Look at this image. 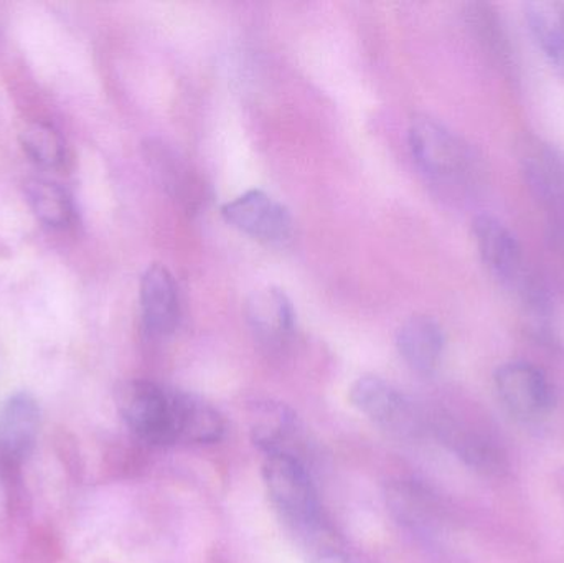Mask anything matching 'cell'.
<instances>
[{
    "label": "cell",
    "instance_id": "cell-1",
    "mask_svg": "<svg viewBox=\"0 0 564 563\" xmlns=\"http://www.w3.org/2000/svg\"><path fill=\"white\" fill-rule=\"evenodd\" d=\"M408 136L417 169L441 194L460 197L477 187L482 177L479 159L446 126L430 116H416Z\"/></svg>",
    "mask_w": 564,
    "mask_h": 563
},
{
    "label": "cell",
    "instance_id": "cell-2",
    "mask_svg": "<svg viewBox=\"0 0 564 563\" xmlns=\"http://www.w3.org/2000/svg\"><path fill=\"white\" fill-rule=\"evenodd\" d=\"M263 476L271 499L295 532L322 524L317 492L297 456L292 453L268 455Z\"/></svg>",
    "mask_w": 564,
    "mask_h": 563
},
{
    "label": "cell",
    "instance_id": "cell-3",
    "mask_svg": "<svg viewBox=\"0 0 564 563\" xmlns=\"http://www.w3.org/2000/svg\"><path fill=\"white\" fill-rule=\"evenodd\" d=\"M119 412L129 429L152 445L175 442L172 392L148 380H129L116 396Z\"/></svg>",
    "mask_w": 564,
    "mask_h": 563
},
{
    "label": "cell",
    "instance_id": "cell-4",
    "mask_svg": "<svg viewBox=\"0 0 564 563\" xmlns=\"http://www.w3.org/2000/svg\"><path fill=\"white\" fill-rule=\"evenodd\" d=\"M474 241L480 260L503 286L522 294L533 283L516 235L494 215L482 214L473 224Z\"/></svg>",
    "mask_w": 564,
    "mask_h": 563
},
{
    "label": "cell",
    "instance_id": "cell-5",
    "mask_svg": "<svg viewBox=\"0 0 564 563\" xmlns=\"http://www.w3.org/2000/svg\"><path fill=\"white\" fill-rule=\"evenodd\" d=\"M221 215L241 234L267 245L291 240L294 221L288 208L263 191H248L221 208Z\"/></svg>",
    "mask_w": 564,
    "mask_h": 563
},
{
    "label": "cell",
    "instance_id": "cell-6",
    "mask_svg": "<svg viewBox=\"0 0 564 563\" xmlns=\"http://www.w3.org/2000/svg\"><path fill=\"white\" fill-rule=\"evenodd\" d=\"M496 389L517 419H543L555 405L552 383L542 369L529 362H509L496 372Z\"/></svg>",
    "mask_w": 564,
    "mask_h": 563
},
{
    "label": "cell",
    "instance_id": "cell-7",
    "mask_svg": "<svg viewBox=\"0 0 564 563\" xmlns=\"http://www.w3.org/2000/svg\"><path fill=\"white\" fill-rule=\"evenodd\" d=\"M520 169L532 194L556 214L558 234L564 238V161L562 155L536 138H525L519 149Z\"/></svg>",
    "mask_w": 564,
    "mask_h": 563
},
{
    "label": "cell",
    "instance_id": "cell-8",
    "mask_svg": "<svg viewBox=\"0 0 564 563\" xmlns=\"http://www.w3.org/2000/svg\"><path fill=\"white\" fill-rule=\"evenodd\" d=\"M142 321L152 336L165 337L177 329L181 301L177 284L167 268L151 264L141 278Z\"/></svg>",
    "mask_w": 564,
    "mask_h": 563
},
{
    "label": "cell",
    "instance_id": "cell-9",
    "mask_svg": "<svg viewBox=\"0 0 564 563\" xmlns=\"http://www.w3.org/2000/svg\"><path fill=\"white\" fill-rule=\"evenodd\" d=\"M348 399L358 412L381 429L401 433L410 426L411 413L403 396L380 377L364 376L355 380Z\"/></svg>",
    "mask_w": 564,
    "mask_h": 563
},
{
    "label": "cell",
    "instance_id": "cell-10",
    "mask_svg": "<svg viewBox=\"0 0 564 563\" xmlns=\"http://www.w3.org/2000/svg\"><path fill=\"white\" fill-rule=\"evenodd\" d=\"M148 161L162 187L187 212H197L207 197V187L198 172L174 149L162 144L148 145Z\"/></svg>",
    "mask_w": 564,
    "mask_h": 563
},
{
    "label": "cell",
    "instance_id": "cell-11",
    "mask_svg": "<svg viewBox=\"0 0 564 563\" xmlns=\"http://www.w3.org/2000/svg\"><path fill=\"white\" fill-rule=\"evenodd\" d=\"M40 407L29 393H17L0 407V456L22 459L35 445Z\"/></svg>",
    "mask_w": 564,
    "mask_h": 563
},
{
    "label": "cell",
    "instance_id": "cell-12",
    "mask_svg": "<svg viewBox=\"0 0 564 563\" xmlns=\"http://www.w3.org/2000/svg\"><path fill=\"white\" fill-rule=\"evenodd\" d=\"M397 347L414 372L430 376L443 359V327L430 316L410 317L398 331Z\"/></svg>",
    "mask_w": 564,
    "mask_h": 563
},
{
    "label": "cell",
    "instance_id": "cell-13",
    "mask_svg": "<svg viewBox=\"0 0 564 563\" xmlns=\"http://www.w3.org/2000/svg\"><path fill=\"white\" fill-rule=\"evenodd\" d=\"M245 311L251 329L264 343H282L294 331V306L280 288L268 286L254 291Z\"/></svg>",
    "mask_w": 564,
    "mask_h": 563
},
{
    "label": "cell",
    "instance_id": "cell-14",
    "mask_svg": "<svg viewBox=\"0 0 564 563\" xmlns=\"http://www.w3.org/2000/svg\"><path fill=\"white\" fill-rule=\"evenodd\" d=\"M175 442L215 443L224 435L220 413L194 393L171 390Z\"/></svg>",
    "mask_w": 564,
    "mask_h": 563
},
{
    "label": "cell",
    "instance_id": "cell-15",
    "mask_svg": "<svg viewBox=\"0 0 564 563\" xmlns=\"http://www.w3.org/2000/svg\"><path fill=\"white\" fill-rule=\"evenodd\" d=\"M525 20L543 55L564 75V3L556 0L525 3Z\"/></svg>",
    "mask_w": 564,
    "mask_h": 563
},
{
    "label": "cell",
    "instance_id": "cell-16",
    "mask_svg": "<svg viewBox=\"0 0 564 563\" xmlns=\"http://www.w3.org/2000/svg\"><path fill=\"white\" fill-rule=\"evenodd\" d=\"M26 202L35 217L53 230H66L76 221L72 195L55 182L33 178L25 184Z\"/></svg>",
    "mask_w": 564,
    "mask_h": 563
},
{
    "label": "cell",
    "instance_id": "cell-17",
    "mask_svg": "<svg viewBox=\"0 0 564 563\" xmlns=\"http://www.w3.org/2000/svg\"><path fill=\"white\" fill-rule=\"evenodd\" d=\"M20 145L26 158L42 169L62 171L68 162V145L55 126L35 121L20 134Z\"/></svg>",
    "mask_w": 564,
    "mask_h": 563
},
{
    "label": "cell",
    "instance_id": "cell-18",
    "mask_svg": "<svg viewBox=\"0 0 564 563\" xmlns=\"http://www.w3.org/2000/svg\"><path fill=\"white\" fill-rule=\"evenodd\" d=\"M251 435L261 450L273 455L284 453V442L294 430V419L288 409L278 403H261L251 416Z\"/></svg>",
    "mask_w": 564,
    "mask_h": 563
},
{
    "label": "cell",
    "instance_id": "cell-19",
    "mask_svg": "<svg viewBox=\"0 0 564 563\" xmlns=\"http://www.w3.org/2000/svg\"><path fill=\"white\" fill-rule=\"evenodd\" d=\"M297 535L302 539L311 563H358L328 538V532L322 524L297 532Z\"/></svg>",
    "mask_w": 564,
    "mask_h": 563
}]
</instances>
